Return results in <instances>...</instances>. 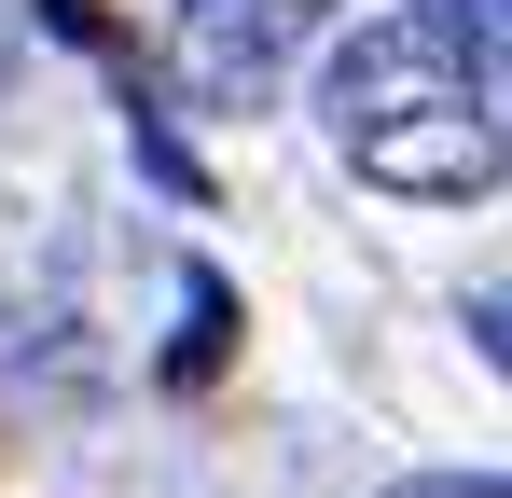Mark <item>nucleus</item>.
Segmentation results:
<instances>
[{
    "label": "nucleus",
    "mask_w": 512,
    "mask_h": 498,
    "mask_svg": "<svg viewBox=\"0 0 512 498\" xmlns=\"http://www.w3.org/2000/svg\"><path fill=\"white\" fill-rule=\"evenodd\" d=\"M319 125H333V153L360 166L374 194H402V208H471V194L512 166V111L429 42L416 14L333 42V70H319Z\"/></svg>",
    "instance_id": "obj_1"
},
{
    "label": "nucleus",
    "mask_w": 512,
    "mask_h": 498,
    "mask_svg": "<svg viewBox=\"0 0 512 498\" xmlns=\"http://www.w3.org/2000/svg\"><path fill=\"white\" fill-rule=\"evenodd\" d=\"M319 14L333 0H180V83L208 111H263L291 83V56L319 42Z\"/></svg>",
    "instance_id": "obj_2"
},
{
    "label": "nucleus",
    "mask_w": 512,
    "mask_h": 498,
    "mask_svg": "<svg viewBox=\"0 0 512 498\" xmlns=\"http://www.w3.org/2000/svg\"><path fill=\"white\" fill-rule=\"evenodd\" d=\"M416 28H429V42H443V56H457V70L512 111V0H416Z\"/></svg>",
    "instance_id": "obj_3"
},
{
    "label": "nucleus",
    "mask_w": 512,
    "mask_h": 498,
    "mask_svg": "<svg viewBox=\"0 0 512 498\" xmlns=\"http://www.w3.org/2000/svg\"><path fill=\"white\" fill-rule=\"evenodd\" d=\"M180 319H194V332H180V346H167V374H180V388H194V374L222 360V332H236V291H222V277H194V291H180Z\"/></svg>",
    "instance_id": "obj_4"
},
{
    "label": "nucleus",
    "mask_w": 512,
    "mask_h": 498,
    "mask_svg": "<svg viewBox=\"0 0 512 498\" xmlns=\"http://www.w3.org/2000/svg\"><path fill=\"white\" fill-rule=\"evenodd\" d=\"M388 498H512V485H485V471H416V485H388Z\"/></svg>",
    "instance_id": "obj_5"
},
{
    "label": "nucleus",
    "mask_w": 512,
    "mask_h": 498,
    "mask_svg": "<svg viewBox=\"0 0 512 498\" xmlns=\"http://www.w3.org/2000/svg\"><path fill=\"white\" fill-rule=\"evenodd\" d=\"M471 346H485V360L512 374V305H471Z\"/></svg>",
    "instance_id": "obj_6"
}]
</instances>
